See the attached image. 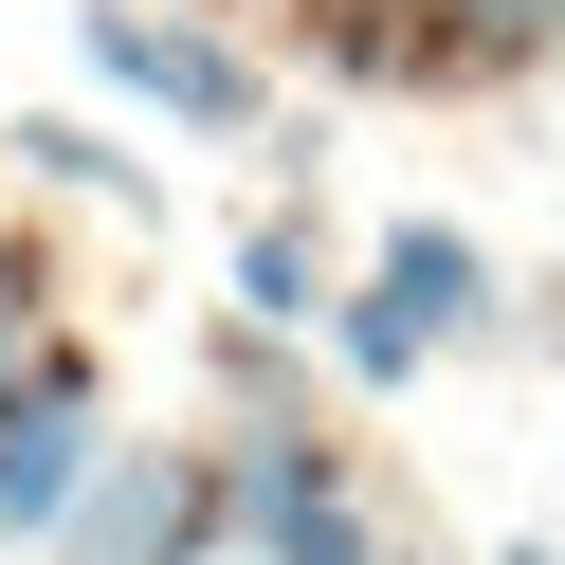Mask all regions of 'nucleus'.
Returning a JSON list of instances; mask_svg holds the SVG:
<instances>
[{
    "label": "nucleus",
    "mask_w": 565,
    "mask_h": 565,
    "mask_svg": "<svg viewBox=\"0 0 565 565\" xmlns=\"http://www.w3.org/2000/svg\"><path fill=\"white\" fill-rule=\"evenodd\" d=\"M220 547L237 565H383V511L347 492V456L274 402V419H220Z\"/></svg>",
    "instance_id": "nucleus-1"
},
{
    "label": "nucleus",
    "mask_w": 565,
    "mask_h": 565,
    "mask_svg": "<svg viewBox=\"0 0 565 565\" xmlns=\"http://www.w3.org/2000/svg\"><path fill=\"white\" fill-rule=\"evenodd\" d=\"M220 547V456L201 438H110L55 511V565H201Z\"/></svg>",
    "instance_id": "nucleus-2"
},
{
    "label": "nucleus",
    "mask_w": 565,
    "mask_h": 565,
    "mask_svg": "<svg viewBox=\"0 0 565 565\" xmlns=\"http://www.w3.org/2000/svg\"><path fill=\"white\" fill-rule=\"evenodd\" d=\"M74 38H92V74H110L128 110H164V128H201V147H256V128H274V92H256V55H237V38H201V19H164V0H92Z\"/></svg>",
    "instance_id": "nucleus-3"
},
{
    "label": "nucleus",
    "mask_w": 565,
    "mask_h": 565,
    "mask_svg": "<svg viewBox=\"0 0 565 565\" xmlns=\"http://www.w3.org/2000/svg\"><path fill=\"white\" fill-rule=\"evenodd\" d=\"M92 456H110V383H92V347H38L0 383V547H55Z\"/></svg>",
    "instance_id": "nucleus-4"
},
{
    "label": "nucleus",
    "mask_w": 565,
    "mask_h": 565,
    "mask_svg": "<svg viewBox=\"0 0 565 565\" xmlns=\"http://www.w3.org/2000/svg\"><path fill=\"white\" fill-rule=\"evenodd\" d=\"M365 292L402 310L419 347H475V329H492V256H475V237H456V220H383V256H365Z\"/></svg>",
    "instance_id": "nucleus-5"
},
{
    "label": "nucleus",
    "mask_w": 565,
    "mask_h": 565,
    "mask_svg": "<svg viewBox=\"0 0 565 565\" xmlns=\"http://www.w3.org/2000/svg\"><path fill=\"white\" fill-rule=\"evenodd\" d=\"M0 147L38 164V183H74V201H110V220H164V183H147V164L110 147V128H74V110H19V128H0Z\"/></svg>",
    "instance_id": "nucleus-6"
},
{
    "label": "nucleus",
    "mask_w": 565,
    "mask_h": 565,
    "mask_svg": "<svg viewBox=\"0 0 565 565\" xmlns=\"http://www.w3.org/2000/svg\"><path fill=\"white\" fill-rule=\"evenodd\" d=\"M547 38H565V0H438V38H419V74H529Z\"/></svg>",
    "instance_id": "nucleus-7"
},
{
    "label": "nucleus",
    "mask_w": 565,
    "mask_h": 565,
    "mask_svg": "<svg viewBox=\"0 0 565 565\" xmlns=\"http://www.w3.org/2000/svg\"><path fill=\"white\" fill-rule=\"evenodd\" d=\"M237 310H256V329H329V237L256 220V237H237Z\"/></svg>",
    "instance_id": "nucleus-8"
},
{
    "label": "nucleus",
    "mask_w": 565,
    "mask_h": 565,
    "mask_svg": "<svg viewBox=\"0 0 565 565\" xmlns=\"http://www.w3.org/2000/svg\"><path fill=\"white\" fill-rule=\"evenodd\" d=\"M329 365L365 383V402H402V383L438 365V347H419V329H402V310H383V292H329Z\"/></svg>",
    "instance_id": "nucleus-9"
},
{
    "label": "nucleus",
    "mask_w": 565,
    "mask_h": 565,
    "mask_svg": "<svg viewBox=\"0 0 565 565\" xmlns=\"http://www.w3.org/2000/svg\"><path fill=\"white\" fill-rule=\"evenodd\" d=\"M329 38L365 55V74H419V38H383V0H329Z\"/></svg>",
    "instance_id": "nucleus-10"
},
{
    "label": "nucleus",
    "mask_w": 565,
    "mask_h": 565,
    "mask_svg": "<svg viewBox=\"0 0 565 565\" xmlns=\"http://www.w3.org/2000/svg\"><path fill=\"white\" fill-rule=\"evenodd\" d=\"M492 565H565V547H492Z\"/></svg>",
    "instance_id": "nucleus-11"
},
{
    "label": "nucleus",
    "mask_w": 565,
    "mask_h": 565,
    "mask_svg": "<svg viewBox=\"0 0 565 565\" xmlns=\"http://www.w3.org/2000/svg\"><path fill=\"white\" fill-rule=\"evenodd\" d=\"M0 274H19V237H0Z\"/></svg>",
    "instance_id": "nucleus-12"
}]
</instances>
